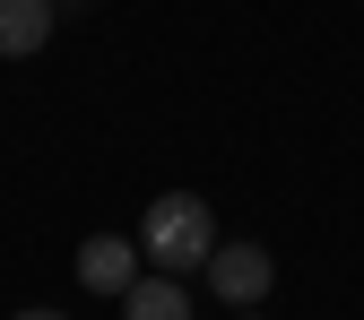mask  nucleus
<instances>
[{"instance_id": "f257e3e1", "label": "nucleus", "mask_w": 364, "mask_h": 320, "mask_svg": "<svg viewBox=\"0 0 364 320\" xmlns=\"http://www.w3.org/2000/svg\"><path fill=\"white\" fill-rule=\"evenodd\" d=\"M208 251H217V208L208 199H191V191L148 199V216H139V260H156L165 277H200Z\"/></svg>"}, {"instance_id": "f03ea898", "label": "nucleus", "mask_w": 364, "mask_h": 320, "mask_svg": "<svg viewBox=\"0 0 364 320\" xmlns=\"http://www.w3.org/2000/svg\"><path fill=\"white\" fill-rule=\"evenodd\" d=\"M200 277L217 286V303H235V311H252V303H260L269 286H278V260H269L260 243H217Z\"/></svg>"}, {"instance_id": "7ed1b4c3", "label": "nucleus", "mask_w": 364, "mask_h": 320, "mask_svg": "<svg viewBox=\"0 0 364 320\" xmlns=\"http://www.w3.org/2000/svg\"><path fill=\"white\" fill-rule=\"evenodd\" d=\"M78 286L87 294H130L139 286V243L130 234H87L78 243Z\"/></svg>"}, {"instance_id": "20e7f679", "label": "nucleus", "mask_w": 364, "mask_h": 320, "mask_svg": "<svg viewBox=\"0 0 364 320\" xmlns=\"http://www.w3.org/2000/svg\"><path fill=\"white\" fill-rule=\"evenodd\" d=\"M53 0H0V61H26V53H43L53 43Z\"/></svg>"}, {"instance_id": "39448f33", "label": "nucleus", "mask_w": 364, "mask_h": 320, "mask_svg": "<svg viewBox=\"0 0 364 320\" xmlns=\"http://www.w3.org/2000/svg\"><path fill=\"white\" fill-rule=\"evenodd\" d=\"M122 320H191V294H182V277L156 268V277H139L122 294Z\"/></svg>"}, {"instance_id": "423d86ee", "label": "nucleus", "mask_w": 364, "mask_h": 320, "mask_svg": "<svg viewBox=\"0 0 364 320\" xmlns=\"http://www.w3.org/2000/svg\"><path fill=\"white\" fill-rule=\"evenodd\" d=\"M9 320H70V311H9Z\"/></svg>"}, {"instance_id": "0eeeda50", "label": "nucleus", "mask_w": 364, "mask_h": 320, "mask_svg": "<svg viewBox=\"0 0 364 320\" xmlns=\"http://www.w3.org/2000/svg\"><path fill=\"white\" fill-rule=\"evenodd\" d=\"M243 320H260V311H243Z\"/></svg>"}]
</instances>
